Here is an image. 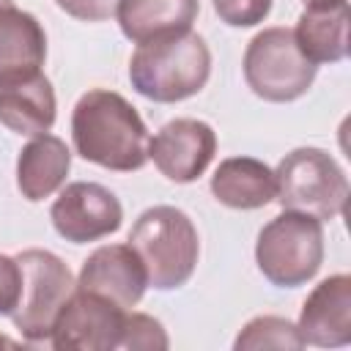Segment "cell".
I'll use <instances>...</instances> for the list:
<instances>
[{"mask_svg": "<svg viewBox=\"0 0 351 351\" xmlns=\"http://www.w3.org/2000/svg\"><path fill=\"white\" fill-rule=\"evenodd\" d=\"M126 310L115 302L74 288L52 324V348L58 351H112L121 348Z\"/></svg>", "mask_w": 351, "mask_h": 351, "instance_id": "ba28073f", "label": "cell"}, {"mask_svg": "<svg viewBox=\"0 0 351 351\" xmlns=\"http://www.w3.org/2000/svg\"><path fill=\"white\" fill-rule=\"evenodd\" d=\"M211 74V52L203 36L186 30L137 44L129 60L132 88L159 104L184 101L203 90Z\"/></svg>", "mask_w": 351, "mask_h": 351, "instance_id": "7a4b0ae2", "label": "cell"}, {"mask_svg": "<svg viewBox=\"0 0 351 351\" xmlns=\"http://www.w3.org/2000/svg\"><path fill=\"white\" fill-rule=\"evenodd\" d=\"M217 16L230 27H252L271 11V0H214Z\"/></svg>", "mask_w": 351, "mask_h": 351, "instance_id": "44dd1931", "label": "cell"}, {"mask_svg": "<svg viewBox=\"0 0 351 351\" xmlns=\"http://www.w3.org/2000/svg\"><path fill=\"white\" fill-rule=\"evenodd\" d=\"M304 5H318V3H335V0H302Z\"/></svg>", "mask_w": 351, "mask_h": 351, "instance_id": "cb8c5ba5", "label": "cell"}, {"mask_svg": "<svg viewBox=\"0 0 351 351\" xmlns=\"http://www.w3.org/2000/svg\"><path fill=\"white\" fill-rule=\"evenodd\" d=\"M302 337L296 324L280 315H258L252 318L236 337V351H258V348H277V351H296L302 348Z\"/></svg>", "mask_w": 351, "mask_h": 351, "instance_id": "d6986e66", "label": "cell"}, {"mask_svg": "<svg viewBox=\"0 0 351 351\" xmlns=\"http://www.w3.org/2000/svg\"><path fill=\"white\" fill-rule=\"evenodd\" d=\"M318 66L307 60L291 27H266L247 44L244 80L263 101H293L307 93Z\"/></svg>", "mask_w": 351, "mask_h": 351, "instance_id": "8992f818", "label": "cell"}, {"mask_svg": "<svg viewBox=\"0 0 351 351\" xmlns=\"http://www.w3.org/2000/svg\"><path fill=\"white\" fill-rule=\"evenodd\" d=\"M16 263L22 269V296L11 321L25 340L44 343L49 340L52 324L77 282L69 266L49 250H25L16 255Z\"/></svg>", "mask_w": 351, "mask_h": 351, "instance_id": "52a82bcc", "label": "cell"}, {"mask_svg": "<svg viewBox=\"0 0 351 351\" xmlns=\"http://www.w3.org/2000/svg\"><path fill=\"white\" fill-rule=\"evenodd\" d=\"M145 266L129 244H104L93 250L80 269L77 288L99 293L118 307H134L145 293Z\"/></svg>", "mask_w": 351, "mask_h": 351, "instance_id": "8fae6325", "label": "cell"}, {"mask_svg": "<svg viewBox=\"0 0 351 351\" xmlns=\"http://www.w3.org/2000/svg\"><path fill=\"white\" fill-rule=\"evenodd\" d=\"M47 58V33L41 22L14 5L0 11V80L41 71Z\"/></svg>", "mask_w": 351, "mask_h": 351, "instance_id": "ac0fdd59", "label": "cell"}, {"mask_svg": "<svg viewBox=\"0 0 351 351\" xmlns=\"http://www.w3.org/2000/svg\"><path fill=\"white\" fill-rule=\"evenodd\" d=\"M8 5H14V3H11V0H0V11H3V8H8Z\"/></svg>", "mask_w": 351, "mask_h": 351, "instance_id": "d4e9b609", "label": "cell"}, {"mask_svg": "<svg viewBox=\"0 0 351 351\" xmlns=\"http://www.w3.org/2000/svg\"><path fill=\"white\" fill-rule=\"evenodd\" d=\"M60 11L82 22H104L115 16L121 0H55Z\"/></svg>", "mask_w": 351, "mask_h": 351, "instance_id": "603a6c76", "label": "cell"}, {"mask_svg": "<svg viewBox=\"0 0 351 351\" xmlns=\"http://www.w3.org/2000/svg\"><path fill=\"white\" fill-rule=\"evenodd\" d=\"M49 219L66 241L88 244L115 233L121 228L123 208L107 186L96 181H74L60 189L49 208Z\"/></svg>", "mask_w": 351, "mask_h": 351, "instance_id": "9c48e42d", "label": "cell"}, {"mask_svg": "<svg viewBox=\"0 0 351 351\" xmlns=\"http://www.w3.org/2000/svg\"><path fill=\"white\" fill-rule=\"evenodd\" d=\"M167 335L165 326L145 315V313H126L123 321V337H121V348H132V351H165Z\"/></svg>", "mask_w": 351, "mask_h": 351, "instance_id": "ffe728a7", "label": "cell"}, {"mask_svg": "<svg viewBox=\"0 0 351 351\" xmlns=\"http://www.w3.org/2000/svg\"><path fill=\"white\" fill-rule=\"evenodd\" d=\"M299 337L307 346L340 348L351 343V277L332 274L304 299L299 313Z\"/></svg>", "mask_w": 351, "mask_h": 351, "instance_id": "7c38bea8", "label": "cell"}, {"mask_svg": "<svg viewBox=\"0 0 351 351\" xmlns=\"http://www.w3.org/2000/svg\"><path fill=\"white\" fill-rule=\"evenodd\" d=\"M274 200L288 211L335 219L348 200V178L332 154L304 145L285 154L274 170Z\"/></svg>", "mask_w": 351, "mask_h": 351, "instance_id": "277c9868", "label": "cell"}, {"mask_svg": "<svg viewBox=\"0 0 351 351\" xmlns=\"http://www.w3.org/2000/svg\"><path fill=\"white\" fill-rule=\"evenodd\" d=\"M293 38L315 66L343 60L348 55V0L304 5Z\"/></svg>", "mask_w": 351, "mask_h": 351, "instance_id": "9a60e30c", "label": "cell"}, {"mask_svg": "<svg viewBox=\"0 0 351 351\" xmlns=\"http://www.w3.org/2000/svg\"><path fill=\"white\" fill-rule=\"evenodd\" d=\"M197 11V0H121L115 16L129 41L145 44L192 30Z\"/></svg>", "mask_w": 351, "mask_h": 351, "instance_id": "5bb4252c", "label": "cell"}, {"mask_svg": "<svg viewBox=\"0 0 351 351\" xmlns=\"http://www.w3.org/2000/svg\"><path fill=\"white\" fill-rule=\"evenodd\" d=\"M22 296V269L16 258L0 252V315H11Z\"/></svg>", "mask_w": 351, "mask_h": 351, "instance_id": "7402d4cb", "label": "cell"}, {"mask_svg": "<svg viewBox=\"0 0 351 351\" xmlns=\"http://www.w3.org/2000/svg\"><path fill=\"white\" fill-rule=\"evenodd\" d=\"M55 90L44 71L0 80V123L16 134L38 137L55 123Z\"/></svg>", "mask_w": 351, "mask_h": 351, "instance_id": "4fadbf2b", "label": "cell"}, {"mask_svg": "<svg viewBox=\"0 0 351 351\" xmlns=\"http://www.w3.org/2000/svg\"><path fill=\"white\" fill-rule=\"evenodd\" d=\"M274 170L252 156L222 159L211 176V195L228 208H263L274 200Z\"/></svg>", "mask_w": 351, "mask_h": 351, "instance_id": "2e32d148", "label": "cell"}, {"mask_svg": "<svg viewBox=\"0 0 351 351\" xmlns=\"http://www.w3.org/2000/svg\"><path fill=\"white\" fill-rule=\"evenodd\" d=\"M74 151L104 170L132 173L148 162V129L140 112L115 90L93 88L71 112Z\"/></svg>", "mask_w": 351, "mask_h": 351, "instance_id": "6da1fadb", "label": "cell"}, {"mask_svg": "<svg viewBox=\"0 0 351 351\" xmlns=\"http://www.w3.org/2000/svg\"><path fill=\"white\" fill-rule=\"evenodd\" d=\"M129 247L145 266L148 285L156 291L181 288L200 255V241L192 219L176 206H154L137 217L129 230Z\"/></svg>", "mask_w": 351, "mask_h": 351, "instance_id": "3957f363", "label": "cell"}, {"mask_svg": "<svg viewBox=\"0 0 351 351\" xmlns=\"http://www.w3.org/2000/svg\"><path fill=\"white\" fill-rule=\"evenodd\" d=\"M217 154V134L206 121L176 118L148 137V159L176 184L197 181Z\"/></svg>", "mask_w": 351, "mask_h": 351, "instance_id": "30bf717a", "label": "cell"}, {"mask_svg": "<svg viewBox=\"0 0 351 351\" xmlns=\"http://www.w3.org/2000/svg\"><path fill=\"white\" fill-rule=\"evenodd\" d=\"M69 167H71L69 145L55 134H38L19 151L16 186L22 197L38 203L63 186Z\"/></svg>", "mask_w": 351, "mask_h": 351, "instance_id": "e0dca14e", "label": "cell"}, {"mask_svg": "<svg viewBox=\"0 0 351 351\" xmlns=\"http://www.w3.org/2000/svg\"><path fill=\"white\" fill-rule=\"evenodd\" d=\"M255 261L263 277L280 288H296L313 280L324 261L321 219L302 211H282L261 228Z\"/></svg>", "mask_w": 351, "mask_h": 351, "instance_id": "5b68a950", "label": "cell"}]
</instances>
